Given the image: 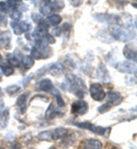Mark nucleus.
Instances as JSON below:
<instances>
[{"mask_svg": "<svg viewBox=\"0 0 137 149\" xmlns=\"http://www.w3.org/2000/svg\"><path fill=\"white\" fill-rule=\"evenodd\" d=\"M45 39H46V42H47V44H54V42H55V38H54L53 35L47 33V35L45 36Z\"/></svg>", "mask_w": 137, "mask_h": 149, "instance_id": "nucleus-35", "label": "nucleus"}, {"mask_svg": "<svg viewBox=\"0 0 137 149\" xmlns=\"http://www.w3.org/2000/svg\"><path fill=\"white\" fill-rule=\"evenodd\" d=\"M7 61H8V64H10L13 68L21 67V60L17 56L14 55V54H10V55L7 56Z\"/></svg>", "mask_w": 137, "mask_h": 149, "instance_id": "nucleus-22", "label": "nucleus"}, {"mask_svg": "<svg viewBox=\"0 0 137 149\" xmlns=\"http://www.w3.org/2000/svg\"><path fill=\"white\" fill-rule=\"evenodd\" d=\"M105 97L107 99V102H109L112 107L120 104L121 101H122L121 94L119 93V92H117V91H111V92H109V93L105 95Z\"/></svg>", "mask_w": 137, "mask_h": 149, "instance_id": "nucleus-10", "label": "nucleus"}, {"mask_svg": "<svg viewBox=\"0 0 137 149\" xmlns=\"http://www.w3.org/2000/svg\"><path fill=\"white\" fill-rule=\"evenodd\" d=\"M21 64L24 67V69H30V68L33 67L34 60L30 55H23L22 56V62H21Z\"/></svg>", "mask_w": 137, "mask_h": 149, "instance_id": "nucleus-20", "label": "nucleus"}, {"mask_svg": "<svg viewBox=\"0 0 137 149\" xmlns=\"http://www.w3.org/2000/svg\"><path fill=\"white\" fill-rule=\"evenodd\" d=\"M71 111L73 112V113H77L79 116L85 115L86 112L88 111V103L86 101H83V100H78V101L72 103Z\"/></svg>", "mask_w": 137, "mask_h": 149, "instance_id": "nucleus-6", "label": "nucleus"}, {"mask_svg": "<svg viewBox=\"0 0 137 149\" xmlns=\"http://www.w3.org/2000/svg\"><path fill=\"white\" fill-rule=\"evenodd\" d=\"M76 126L81 127V129H86V130L92 131L93 133H96L98 135H105V132L110 130V127L105 129V127H101V126H96L94 125L93 123H89V122H82V123H73Z\"/></svg>", "mask_w": 137, "mask_h": 149, "instance_id": "nucleus-4", "label": "nucleus"}, {"mask_svg": "<svg viewBox=\"0 0 137 149\" xmlns=\"http://www.w3.org/2000/svg\"><path fill=\"white\" fill-rule=\"evenodd\" d=\"M50 56V49L48 47V44H36L34 47L31 49V57L33 60L40 58H47Z\"/></svg>", "mask_w": 137, "mask_h": 149, "instance_id": "nucleus-2", "label": "nucleus"}, {"mask_svg": "<svg viewBox=\"0 0 137 149\" xmlns=\"http://www.w3.org/2000/svg\"><path fill=\"white\" fill-rule=\"evenodd\" d=\"M20 25H21V29H22V31H23V32H29V31H30V29H31V24H30V23H28V22H25V21L20 22Z\"/></svg>", "mask_w": 137, "mask_h": 149, "instance_id": "nucleus-31", "label": "nucleus"}, {"mask_svg": "<svg viewBox=\"0 0 137 149\" xmlns=\"http://www.w3.org/2000/svg\"><path fill=\"white\" fill-rule=\"evenodd\" d=\"M61 140H62V141H61V145H62L63 147H69V146H71V145L74 142V135L67 133V134H66L64 138H62Z\"/></svg>", "mask_w": 137, "mask_h": 149, "instance_id": "nucleus-21", "label": "nucleus"}, {"mask_svg": "<svg viewBox=\"0 0 137 149\" xmlns=\"http://www.w3.org/2000/svg\"><path fill=\"white\" fill-rule=\"evenodd\" d=\"M45 1H46V3H47V5H49V3H53V2H55L56 0H45Z\"/></svg>", "mask_w": 137, "mask_h": 149, "instance_id": "nucleus-41", "label": "nucleus"}, {"mask_svg": "<svg viewBox=\"0 0 137 149\" xmlns=\"http://www.w3.org/2000/svg\"><path fill=\"white\" fill-rule=\"evenodd\" d=\"M8 12H9V8H8L7 3H6L5 1H0V14L5 15V14L8 13Z\"/></svg>", "mask_w": 137, "mask_h": 149, "instance_id": "nucleus-32", "label": "nucleus"}, {"mask_svg": "<svg viewBox=\"0 0 137 149\" xmlns=\"http://www.w3.org/2000/svg\"><path fill=\"white\" fill-rule=\"evenodd\" d=\"M0 79H1V77H0Z\"/></svg>", "mask_w": 137, "mask_h": 149, "instance_id": "nucleus-46", "label": "nucleus"}, {"mask_svg": "<svg viewBox=\"0 0 137 149\" xmlns=\"http://www.w3.org/2000/svg\"><path fill=\"white\" fill-rule=\"evenodd\" d=\"M53 36H56V37H59V36H61L62 35V30H61V28H57V26H55L53 30Z\"/></svg>", "mask_w": 137, "mask_h": 149, "instance_id": "nucleus-39", "label": "nucleus"}, {"mask_svg": "<svg viewBox=\"0 0 137 149\" xmlns=\"http://www.w3.org/2000/svg\"><path fill=\"white\" fill-rule=\"evenodd\" d=\"M48 71H49V74H52V76H54V77H59L61 74H63V71H64V67L61 63H54V64L49 65Z\"/></svg>", "mask_w": 137, "mask_h": 149, "instance_id": "nucleus-15", "label": "nucleus"}, {"mask_svg": "<svg viewBox=\"0 0 137 149\" xmlns=\"http://www.w3.org/2000/svg\"><path fill=\"white\" fill-rule=\"evenodd\" d=\"M15 1H16V2H21V1H22V0H15Z\"/></svg>", "mask_w": 137, "mask_h": 149, "instance_id": "nucleus-43", "label": "nucleus"}, {"mask_svg": "<svg viewBox=\"0 0 137 149\" xmlns=\"http://www.w3.org/2000/svg\"><path fill=\"white\" fill-rule=\"evenodd\" d=\"M12 36L9 31H5L0 35V47L3 49H9L12 47Z\"/></svg>", "mask_w": 137, "mask_h": 149, "instance_id": "nucleus-12", "label": "nucleus"}, {"mask_svg": "<svg viewBox=\"0 0 137 149\" xmlns=\"http://www.w3.org/2000/svg\"><path fill=\"white\" fill-rule=\"evenodd\" d=\"M0 149H5V148H3V147H0Z\"/></svg>", "mask_w": 137, "mask_h": 149, "instance_id": "nucleus-45", "label": "nucleus"}, {"mask_svg": "<svg viewBox=\"0 0 137 149\" xmlns=\"http://www.w3.org/2000/svg\"><path fill=\"white\" fill-rule=\"evenodd\" d=\"M28 97H29V93L25 92V93L21 94L20 96L17 97V100H16V107H17V110H19V112L22 113V115L26 111V106H28L26 101H28Z\"/></svg>", "mask_w": 137, "mask_h": 149, "instance_id": "nucleus-8", "label": "nucleus"}, {"mask_svg": "<svg viewBox=\"0 0 137 149\" xmlns=\"http://www.w3.org/2000/svg\"><path fill=\"white\" fill-rule=\"evenodd\" d=\"M32 19H33V21H34L36 23H38V24H40V23L43 21L42 15H41V14H37V13H33V14H32Z\"/></svg>", "mask_w": 137, "mask_h": 149, "instance_id": "nucleus-34", "label": "nucleus"}, {"mask_svg": "<svg viewBox=\"0 0 137 149\" xmlns=\"http://www.w3.org/2000/svg\"><path fill=\"white\" fill-rule=\"evenodd\" d=\"M21 16H22V13H20L19 10H14L10 13V19L13 21H19L21 19Z\"/></svg>", "mask_w": 137, "mask_h": 149, "instance_id": "nucleus-33", "label": "nucleus"}, {"mask_svg": "<svg viewBox=\"0 0 137 149\" xmlns=\"http://www.w3.org/2000/svg\"><path fill=\"white\" fill-rule=\"evenodd\" d=\"M62 116L63 113H61L59 111V109L54 106V104H50L49 107H48V109H47V111H46V115H45V117H46V119H54L55 117H57V116Z\"/></svg>", "mask_w": 137, "mask_h": 149, "instance_id": "nucleus-16", "label": "nucleus"}, {"mask_svg": "<svg viewBox=\"0 0 137 149\" xmlns=\"http://www.w3.org/2000/svg\"><path fill=\"white\" fill-rule=\"evenodd\" d=\"M69 133V131L64 127H56L52 131V134H53V140H59L64 138L66 134Z\"/></svg>", "mask_w": 137, "mask_h": 149, "instance_id": "nucleus-19", "label": "nucleus"}, {"mask_svg": "<svg viewBox=\"0 0 137 149\" xmlns=\"http://www.w3.org/2000/svg\"><path fill=\"white\" fill-rule=\"evenodd\" d=\"M123 56L127 58V61H131V62H136V48L135 46L131 45H126L123 47Z\"/></svg>", "mask_w": 137, "mask_h": 149, "instance_id": "nucleus-11", "label": "nucleus"}, {"mask_svg": "<svg viewBox=\"0 0 137 149\" xmlns=\"http://www.w3.org/2000/svg\"><path fill=\"white\" fill-rule=\"evenodd\" d=\"M9 120V109L7 107H2L0 109V127L5 129L8 125Z\"/></svg>", "mask_w": 137, "mask_h": 149, "instance_id": "nucleus-13", "label": "nucleus"}, {"mask_svg": "<svg viewBox=\"0 0 137 149\" xmlns=\"http://www.w3.org/2000/svg\"><path fill=\"white\" fill-rule=\"evenodd\" d=\"M130 149H131V148H130ZM134 149H135V148H134Z\"/></svg>", "mask_w": 137, "mask_h": 149, "instance_id": "nucleus-47", "label": "nucleus"}, {"mask_svg": "<svg viewBox=\"0 0 137 149\" xmlns=\"http://www.w3.org/2000/svg\"><path fill=\"white\" fill-rule=\"evenodd\" d=\"M10 149H22V146L19 142H14V143L10 145Z\"/></svg>", "mask_w": 137, "mask_h": 149, "instance_id": "nucleus-40", "label": "nucleus"}, {"mask_svg": "<svg viewBox=\"0 0 137 149\" xmlns=\"http://www.w3.org/2000/svg\"><path fill=\"white\" fill-rule=\"evenodd\" d=\"M83 149H103V143L96 139H88L83 142Z\"/></svg>", "mask_w": 137, "mask_h": 149, "instance_id": "nucleus-14", "label": "nucleus"}, {"mask_svg": "<svg viewBox=\"0 0 137 149\" xmlns=\"http://www.w3.org/2000/svg\"><path fill=\"white\" fill-rule=\"evenodd\" d=\"M96 78H97L99 81H104V83H107L111 80V77L110 74L106 69V67L104 64H99L96 69Z\"/></svg>", "mask_w": 137, "mask_h": 149, "instance_id": "nucleus-7", "label": "nucleus"}, {"mask_svg": "<svg viewBox=\"0 0 137 149\" xmlns=\"http://www.w3.org/2000/svg\"><path fill=\"white\" fill-rule=\"evenodd\" d=\"M20 91H21V86H19V85H10V86H8V87L5 88V92L7 94H9V95L19 93Z\"/></svg>", "mask_w": 137, "mask_h": 149, "instance_id": "nucleus-28", "label": "nucleus"}, {"mask_svg": "<svg viewBox=\"0 0 137 149\" xmlns=\"http://www.w3.org/2000/svg\"><path fill=\"white\" fill-rule=\"evenodd\" d=\"M2 60H3V57H2V55L0 54V63H2Z\"/></svg>", "mask_w": 137, "mask_h": 149, "instance_id": "nucleus-42", "label": "nucleus"}, {"mask_svg": "<svg viewBox=\"0 0 137 149\" xmlns=\"http://www.w3.org/2000/svg\"><path fill=\"white\" fill-rule=\"evenodd\" d=\"M49 6H50V8H52V10L53 12H59V10H62L63 8H64V1H62V0H56L55 2H53V3H49Z\"/></svg>", "mask_w": 137, "mask_h": 149, "instance_id": "nucleus-26", "label": "nucleus"}, {"mask_svg": "<svg viewBox=\"0 0 137 149\" xmlns=\"http://www.w3.org/2000/svg\"><path fill=\"white\" fill-rule=\"evenodd\" d=\"M97 37L99 38V40L106 42V44H110L114 40V38L112 37V35L109 32V31H105V30H101L97 32Z\"/></svg>", "mask_w": 137, "mask_h": 149, "instance_id": "nucleus-17", "label": "nucleus"}, {"mask_svg": "<svg viewBox=\"0 0 137 149\" xmlns=\"http://www.w3.org/2000/svg\"><path fill=\"white\" fill-rule=\"evenodd\" d=\"M53 13V10H52V8H50V6L49 5H43V6H41L40 7V14L41 15H45V16H49L50 14Z\"/></svg>", "mask_w": 137, "mask_h": 149, "instance_id": "nucleus-29", "label": "nucleus"}, {"mask_svg": "<svg viewBox=\"0 0 137 149\" xmlns=\"http://www.w3.org/2000/svg\"><path fill=\"white\" fill-rule=\"evenodd\" d=\"M116 68L122 74H136V64H135V62H131V61L120 62V63H118V65H116Z\"/></svg>", "mask_w": 137, "mask_h": 149, "instance_id": "nucleus-5", "label": "nucleus"}, {"mask_svg": "<svg viewBox=\"0 0 137 149\" xmlns=\"http://www.w3.org/2000/svg\"><path fill=\"white\" fill-rule=\"evenodd\" d=\"M89 94H90L92 99L95 100V101H102V100H104L105 99V95H106V93L104 92V90L102 87V85L98 84V83H93L90 85V87H89Z\"/></svg>", "mask_w": 137, "mask_h": 149, "instance_id": "nucleus-3", "label": "nucleus"}, {"mask_svg": "<svg viewBox=\"0 0 137 149\" xmlns=\"http://www.w3.org/2000/svg\"><path fill=\"white\" fill-rule=\"evenodd\" d=\"M10 25H12V29H13V31H14L15 35L21 36V35L23 33V31H22V29H21L20 21H12V22H10Z\"/></svg>", "mask_w": 137, "mask_h": 149, "instance_id": "nucleus-27", "label": "nucleus"}, {"mask_svg": "<svg viewBox=\"0 0 137 149\" xmlns=\"http://www.w3.org/2000/svg\"><path fill=\"white\" fill-rule=\"evenodd\" d=\"M49 149H56V148H55V147H50Z\"/></svg>", "mask_w": 137, "mask_h": 149, "instance_id": "nucleus-44", "label": "nucleus"}, {"mask_svg": "<svg viewBox=\"0 0 137 149\" xmlns=\"http://www.w3.org/2000/svg\"><path fill=\"white\" fill-rule=\"evenodd\" d=\"M7 19H6V16L5 15H2V14H0V25L1 26H6L7 25Z\"/></svg>", "mask_w": 137, "mask_h": 149, "instance_id": "nucleus-38", "label": "nucleus"}, {"mask_svg": "<svg viewBox=\"0 0 137 149\" xmlns=\"http://www.w3.org/2000/svg\"><path fill=\"white\" fill-rule=\"evenodd\" d=\"M112 108V106L109 103V102H105L104 104H102L101 107H98V112L99 113H104V112H107L110 109Z\"/></svg>", "mask_w": 137, "mask_h": 149, "instance_id": "nucleus-30", "label": "nucleus"}, {"mask_svg": "<svg viewBox=\"0 0 137 149\" xmlns=\"http://www.w3.org/2000/svg\"><path fill=\"white\" fill-rule=\"evenodd\" d=\"M70 29H71V24L70 23H64L63 25H62V28H61V30L62 31H65V32H69L70 31Z\"/></svg>", "mask_w": 137, "mask_h": 149, "instance_id": "nucleus-37", "label": "nucleus"}, {"mask_svg": "<svg viewBox=\"0 0 137 149\" xmlns=\"http://www.w3.org/2000/svg\"><path fill=\"white\" fill-rule=\"evenodd\" d=\"M50 92H52V94L55 96V99H56V101H57L59 107H65V102H64V100H63V97H62V95H61V92H59V90L54 87Z\"/></svg>", "mask_w": 137, "mask_h": 149, "instance_id": "nucleus-24", "label": "nucleus"}, {"mask_svg": "<svg viewBox=\"0 0 137 149\" xmlns=\"http://www.w3.org/2000/svg\"><path fill=\"white\" fill-rule=\"evenodd\" d=\"M53 88H54L53 81L48 78L41 79L37 84V91H40V92H50Z\"/></svg>", "mask_w": 137, "mask_h": 149, "instance_id": "nucleus-9", "label": "nucleus"}, {"mask_svg": "<svg viewBox=\"0 0 137 149\" xmlns=\"http://www.w3.org/2000/svg\"><path fill=\"white\" fill-rule=\"evenodd\" d=\"M38 139L40 141H50L53 140V134L52 131H42L38 134Z\"/></svg>", "mask_w": 137, "mask_h": 149, "instance_id": "nucleus-25", "label": "nucleus"}, {"mask_svg": "<svg viewBox=\"0 0 137 149\" xmlns=\"http://www.w3.org/2000/svg\"><path fill=\"white\" fill-rule=\"evenodd\" d=\"M45 21L48 24V26L49 25L56 26V25H59V23L62 22V17H61V15H59V14H50L49 16H47V19H45Z\"/></svg>", "mask_w": 137, "mask_h": 149, "instance_id": "nucleus-18", "label": "nucleus"}, {"mask_svg": "<svg viewBox=\"0 0 137 149\" xmlns=\"http://www.w3.org/2000/svg\"><path fill=\"white\" fill-rule=\"evenodd\" d=\"M66 81H67V90L73 94H76L78 97H83L86 95V86L85 81L74 74H66Z\"/></svg>", "mask_w": 137, "mask_h": 149, "instance_id": "nucleus-1", "label": "nucleus"}, {"mask_svg": "<svg viewBox=\"0 0 137 149\" xmlns=\"http://www.w3.org/2000/svg\"><path fill=\"white\" fill-rule=\"evenodd\" d=\"M0 70H1V72L5 76H10V74H14V68L10 64H8V63H1Z\"/></svg>", "mask_w": 137, "mask_h": 149, "instance_id": "nucleus-23", "label": "nucleus"}, {"mask_svg": "<svg viewBox=\"0 0 137 149\" xmlns=\"http://www.w3.org/2000/svg\"><path fill=\"white\" fill-rule=\"evenodd\" d=\"M70 1V3L73 6V7H79V6H81V3H82V1L83 0H69Z\"/></svg>", "mask_w": 137, "mask_h": 149, "instance_id": "nucleus-36", "label": "nucleus"}]
</instances>
